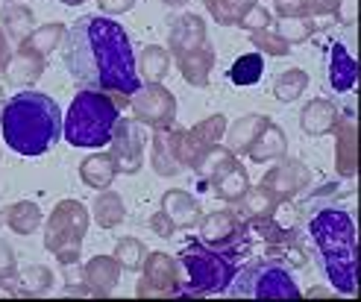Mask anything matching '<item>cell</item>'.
<instances>
[{
  "instance_id": "6da1fadb",
  "label": "cell",
  "mask_w": 361,
  "mask_h": 302,
  "mask_svg": "<svg viewBox=\"0 0 361 302\" xmlns=\"http://www.w3.org/2000/svg\"><path fill=\"white\" fill-rule=\"evenodd\" d=\"M65 68L82 88L106 92L126 106L141 88L133 42L109 15H82L65 32Z\"/></svg>"
},
{
  "instance_id": "7a4b0ae2",
  "label": "cell",
  "mask_w": 361,
  "mask_h": 302,
  "mask_svg": "<svg viewBox=\"0 0 361 302\" xmlns=\"http://www.w3.org/2000/svg\"><path fill=\"white\" fill-rule=\"evenodd\" d=\"M305 235H309L320 270L329 279L335 294L353 296L358 291V238L353 215L341 206H312L309 220H305Z\"/></svg>"
},
{
  "instance_id": "3957f363",
  "label": "cell",
  "mask_w": 361,
  "mask_h": 302,
  "mask_svg": "<svg viewBox=\"0 0 361 302\" xmlns=\"http://www.w3.org/2000/svg\"><path fill=\"white\" fill-rule=\"evenodd\" d=\"M4 141L18 156H44L62 138V112L42 92L12 94L0 109Z\"/></svg>"
},
{
  "instance_id": "277c9868",
  "label": "cell",
  "mask_w": 361,
  "mask_h": 302,
  "mask_svg": "<svg viewBox=\"0 0 361 302\" xmlns=\"http://www.w3.org/2000/svg\"><path fill=\"white\" fill-rule=\"evenodd\" d=\"M244 256L247 253H238V250H218V246H209L200 238L188 241L176 256V264H179L176 296L224 294L229 288V282L235 279Z\"/></svg>"
},
{
  "instance_id": "5b68a950",
  "label": "cell",
  "mask_w": 361,
  "mask_h": 302,
  "mask_svg": "<svg viewBox=\"0 0 361 302\" xmlns=\"http://www.w3.org/2000/svg\"><path fill=\"white\" fill-rule=\"evenodd\" d=\"M121 120V106L112 94L82 88L62 118V135L71 147H103L112 141Z\"/></svg>"
},
{
  "instance_id": "8992f818",
  "label": "cell",
  "mask_w": 361,
  "mask_h": 302,
  "mask_svg": "<svg viewBox=\"0 0 361 302\" xmlns=\"http://www.w3.org/2000/svg\"><path fill=\"white\" fill-rule=\"evenodd\" d=\"M232 296H252V299H297L300 288L291 276V268L279 258H256L247 268H238L235 279L226 288Z\"/></svg>"
},
{
  "instance_id": "52a82bcc",
  "label": "cell",
  "mask_w": 361,
  "mask_h": 302,
  "mask_svg": "<svg viewBox=\"0 0 361 302\" xmlns=\"http://www.w3.org/2000/svg\"><path fill=\"white\" fill-rule=\"evenodd\" d=\"M88 232V208L80 200H62L44 223V246L56 256L62 268L80 264L82 238Z\"/></svg>"
},
{
  "instance_id": "ba28073f",
  "label": "cell",
  "mask_w": 361,
  "mask_h": 302,
  "mask_svg": "<svg viewBox=\"0 0 361 302\" xmlns=\"http://www.w3.org/2000/svg\"><path fill=\"white\" fill-rule=\"evenodd\" d=\"M200 241L209 246H218V250L250 253L252 235L247 229V220L235 215V208H221V211H209L200 220Z\"/></svg>"
},
{
  "instance_id": "9c48e42d",
  "label": "cell",
  "mask_w": 361,
  "mask_h": 302,
  "mask_svg": "<svg viewBox=\"0 0 361 302\" xmlns=\"http://www.w3.org/2000/svg\"><path fill=\"white\" fill-rule=\"evenodd\" d=\"M130 106H133V118L141 127H153V130L173 127L176 97L161 82H144L130 97Z\"/></svg>"
},
{
  "instance_id": "30bf717a",
  "label": "cell",
  "mask_w": 361,
  "mask_h": 302,
  "mask_svg": "<svg viewBox=\"0 0 361 302\" xmlns=\"http://www.w3.org/2000/svg\"><path fill=\"white\" fill-rule=\"evenodd\" d=\"M224 132H226V115H209L200 123H194L191 130H183L176 141L179 168L194 170V165L203 158V153H209L214 144H221Z\"/></svg>"
},
{
  "instance_id": "8fae6325",
  "label": "cell",
  "mask_w": 361,
  "mask_h": 302,
  "mask_svg": "<svg viewBox=\"0 0 361 302\" xmlns=\"http://www.w3.org/2000/svg\"><path fill=\"white\" fill-rule=\"evenodd\" d=\"M109 156L115 158L118 173L133 176L144 165V132L135 118H121L109 141Z\"/></svg>"
},
{
  "instance_id": "7c38bea8",
  "label": "cell",
  "mask_w": 361,
  "mask_h": 302,
  "mask_svg": "<svg viewBox=\"0 0 361 302\" xmlns=\"http://www.w3.org/2000/svg\"><path fill=\"white\" fill-rule=\"evenodd\" d=\"M144 276L138 282V296H176L179 288V264L168 253H147L144 258Z\"/></svg>"
},
{
  "instance_id": "4fadbf2b",
  "label": "cell",
  "mask_w": 361,
  "mask_h": 302,
  "mask_svg": "<svg viewBox=\"0 0 361 302\" xmlns=\"http://www.w3.org/2000/svg\"><path fill=\"white\" fill-rule=\"evenodd\" d=\"M312 185V170L300 158H285L274 165L264 176H262V188H267L276 200H294L297 194H302Z\"/></svg>"
},
{
  "instance_id": "5bb4252c",
  "label": "cell",
  "mask_w": 361,
  "mask_h": 302,
  "mask_svg": "<svg viewBox=\"0 0 361 302\" xmlns=\"http://www.w3.org/2000/svg\"><path fill=\"white\" fill-rule=\"evenodd\" d=\"M50 288H53V270L44 268V264H30V268L0 279V291L6 296H42Z\"/></svg>"
},
{
  "instance_id": "9a60e30c",
  "label": "cell",
  "mask_w": 361,
  "mask_h": 302,
  "mask_svg": "<svg viewBox=\"0 0 361 302\" xmlns=\"http://www.w3.org/2000/svg\"><path fill=\"white\" fill-rule=\"evenodd\" d=\"M332 132H335V168L341 176L353 180L355 176V112L353 109L338 112Z\"/></svg>"
},
{
  "instance_id": "2e32d148",
  "label": "cell",
  "mask_w": 361,
  "mask_h": 302,
  "mask_svg": "<svg viewBox=\"0 0 361 302\" xmlns=\"http://www.w3.org/2000/svg\"><path fill=\"white\" fill-rule=\"evenodd\" d=\"M168 24H171V30H168V47H171L173 56H176V53H183V50L200 47L203 42H209L206 21L200 15H194V12L176 15V18H171Z\"/></svg>"
},
{
  "instance_id": "e0dca14e",
  "label": "cell",
  "mask_w": 361,
  "mask_h": 302,
  "mask_svg": "<svg viewBox=\"0 0 361 302\" xmlns=\"http://www.w3.org/2000/svg\"><path fill=\"white\" fill-rule=\"evenodd\" d=\"M176 68L183 80L194 88H206L209 85V74L214 68V47L209 42H203L200 47H191V50H183L176 53Z\"/></svg>"
},
{
  "instance_id": "ac0fdd59",
  "label": "cell",
  "mask_w": 361,
  "mask_h": 302,
  "mask_svg": "<svg viewBox=\"0 0 361 302\" xmlns=\"http://www.w3.org/2000/svg\"><path fill=\"white\" fill-rule=\"evenodd\" d=\"M326 80H329V88H332V92H338V94H347V92H353V88H355L358 65H355V56L341 42L329 44Z\"/></svg>"
},
{
  "instance_id": "d6986e66",
  "label": "cell",
  "mask_w": 361,
  "mask_h": 302,
  "mask_svg": "<svg viewBox=\"0 0 361 302\" xmlns=\"http://www.w3.org/2000/svg\"><path fill=\"white\" fill-rule=\"evenodd\" d=\"M44 68H47V62H44L42 53H35L27 42H21L18 50H12V59H9L4 74L12 85H32L35 80H42Z\"/></svg>"
},
{
  "instance_id": "ffe728a7",
  "label": "cell",
  "mask_w": 361,
  "mask_h": 302,
  "mask_svg": "<svg viewBox=\"0 0 361 302\" xmlns=\"http://www.w3.org/2000/svg\"><path fill=\"white\" fill-rule=\"evenodd\" d=\"M176 127H161L153 130V147H150V165L156 170V176H176L179 170V158H176V141H179Z\"/></svg>"
},
{
  "instance_id": "44dd1931",
  "label": "cell",
  "mask_w": 361,
  "mask_h": 302,
  "mask_svg": "<svg viewBox=\"0 0 361 302\" xmlns=\"http://www.w3.org/2000/svg\"><path fill=\"white\" fill-rule=\"evenodd\" d=\"M82 282L94 291V296H109L121 282V264L115 256H94L82 264Z\"/></svg>"
},
{
  "instance_id": "7402d4cb",
  "label": "cell",
  "mask_w": 361,
  "mask_h": 302,
  "mask_svg": "<svg viewBox=\"0 0 361 302\" xmlns=\"http://www.w3.org/2000/svg\"><path fill=\"white\" fill-rule=\"evenodd\" d=\"M161 211L173 220L176 229H191L200 223V203H197L188 191H179V188H171L165 191V197H161Z\"/></svg>"
},
{
  "instance_id": "603a6c76",
  "label": "cell",
  "mask_w": 361,
  "mask_h": 302,
  "mask_svg": "<svg viewBox=\"0 0 361 302\" xmlns=\"http://www.w3.org/2000/svg\"><path fill=\"white\" fill-rule=\"evenodd\" d=\"M238 162V156L232 153L229 147L224 144H214L209 153H203V158L194 165V173H197V191H206L218 176H224L232 165Z\"/></svg>"
},
{
  "instance_id": "cb8c5ba5",
  "label": "cell",
  "mask_w": 361,
  "mask_h": 302,
  "mask_svg": "<svg viewBox=\"0 0 361 302\" xmlns=\"http://www.w3.org/2000/svg\"><path fill=\"white\" fill-rule=\"evenodd\" d=\"M270 123V118L267 115H259V112H250V115H244V118H238L235 123L229 127V132H224L226 135V147L235 153V156H244L247 150H250V144L259 138V132Z\"/></svg>"
},
{
  "instance_id": "d4e9b609",
  "label": "cell",
  "mask_w": 361,
  "mask_h": 302,
  "mask_svg": "<svg viewBox=\"0 0 361 302\" xmlns=\"http://www.w3.org/2000/svg\"><path fill=\"white\" fill-rule=\"evenodd\" d=\"M288 153V138H285V130L276 127V123H267V127L259 132V138L250 144L247 156L252 158L256 165H264V162H276Z\"/></svg>"
},
{
  "instance_id": "484cf974",
  "label": "cell",
  "mask_w": 361,
  "mask_h": 302,
  "mask_svg": "<svg viewBox=\"0 0 361 302\" xmlns=\"http://www.w3.org/2000/svg\"><path fill=\"white\" fill-rule=\"evenodd\" d=\"M335 120H338V106L323 97L305 103L300 112V127L305 135H326V132H332Z\"/></svg>"
},
{
  "instance_id": "4316f807",
  "label": "cell",
  "mask_w": 361,
  "mask_h": 302,
  "mask_svg": "<svg viewBox=\"0 0 361 302\" xmlns=\"http://www.w3.org/2000/svg\"><path fill=\"white\" fill-rule=\"evenodd\" d=\"M118 176V168H115V158L109 153H94L88 156L85 162L80 165V180L88 185V188H97V191H106Z\"/></svg>"
},
{
  "instance_id": "83f0119b",
  "label": "cell",
  "mask_w": 361,
  "mask_h": 302,
  "mask_svg": "<svg viewBox=\"0 0 361 302\" xmlns=\"http://www.w3.org/2000/svg\"><path fill=\"white\" fill-rule=\"evenodd\" d=\"M0 27H4V32L9 35L12 42H27L30 32L35 30V15L30 6L24 4H6L4 9H0Z\"/></svg>"
},
{
  "instance_id": "f1b7e54d",
  "label": "cell",
  "mask_w": 361,
  "mask_h": 302,
  "mask_svg": "<svg viewBox=\"0 0 361 302\" xmlns=\"http://www.w3.org/2000/svg\"><path fill=\"white\" fill-rule=\"evenodd\" d=\"M276 197L270 194L267 188H247V194L235 203V215L241 220H259V218H267V215H274V208H276Z\"/></svg>"
},
{
  "instance_id": "f546056e",
  "label": "cell",
  "mask_w": 361,
  "mask_h": 302,
  "mask_svg": "<svg viewBox=\"0 0 361 302\" xmlns=\"http://www.w3.org/2000/svg\"><path fill=\"white\" fill-rule=\"evenodd\" d=\"M135 65H138V77H144V82H161L171 70V50L159 44H147Z\"/></svg>"
},
{
  "instance_id": "4dcf8cb0",
  "label": "cell",
  "mask_w": 361,
  "mask_h": 302,
  "mask_svg": "<svg viewBox=\"0 0 361 302\" xmlns=\"http://www.w3.org/2000/svg\"><path fill=\"white\" fill-rule=\"evenodd\" d=\"M209 188H214V197H218V200H224V203H238L244 194H247V188H250V176H247V170L235 162L224 176H218V180H214Z\"/></svg>"
},
{
  "instance_id": "1f68e13d",
  "label": "cell",
  "mask_w": 361,
  "mask_h": 302,
  "mask_svg": "<svg viewBox=\"0 0 361 302\" xmlns=\"http://www.w3.org/2000/svg\"><path fill=\"white\" fill-rule=\"evenodd\" d=\"M92 211H94V220H97L100 229H115L126 218L123 200H121V194H115V191H100Z\"/></svg>"
},
{
  "instance_id": "d6a6232c",
  "label": "cell",
  "mask_w": 361,
  "mask_h": 302,
  "mask_svg": "<svg viewBox=\"0 0 361 302\" xmlns=\"http://www.w3.org/2000/svg\"><path fill=\"white\" fill-rule=\"evenodd\" d=\"M6 223L15 235H32L35 229L42 226V208L30 203V200H21V203H12L6 208Z\"/></svg>"
},
{
  "instance_id": "836d02e7",
  "label": "cell",
  "mask_w": 361,
  "mask_h": 302,
  "mask_svg": "<svg viewBox=\"0 0 361 302\" xmlns=\"http://www.w3.org/2000/svg\"><path fill=\"white\" fill-rule=\"evenodd\" d=\"M203 4L221 27H238V21L259 4V0H203Z\"/></svg>"
},
{
  "instance_id": "e575fe53",
  "label": "cell",
  "mask_w": 361,
  "mask_h": 302,
  "mask_svg": "<svg viewBox=\"0 0 361 302\" xmlns=\"http://www.w3.org/2000/svg\"><path fill=\"white\" fill-rule=\"evenodd\" d=\"M262 74H264V59H262V53H244V56H238L235 65L229 68L226 77H229L232 85L247 88V85H256V82L262 80Z\"/></svg>"
},
{
  "instance_id": "d590c367",
  "label": "cell",
  "mask_w": 361,
  "mask_h": 302,
  "mask_svg": "<svg viewBox=\"0 0 361 302\" xmlns=\"http://www.w3.org/2000/svg\"><path fill=\"white\" fill-rule=\"evenodd\" d=\"M305 88H309V74H305L302 68H288L274 82V97L279 103H294Z\"/></svg>"
},
{
  "instance_id": "8d00e7d4",
  "label": "cell",
  "mask_w": 361,
  "mask_h": 302,
  "mask_svg": "<svg viewBox=\"0 0 361 302\" xmlns=\"http://www.w3.org/2000/svg\"><path fill=\"white\" fill-rule=\"evenodd\" d=\"M65 24H59V21H53V24H42V27H35L32 32H30V39H27V44L35 50V53H42V56L47 59V53H53L62 42H65Z\"/></svg>"
},
{
  "instance_id": "74e56055",
  "label": "cell",
  "mask_w": 361,
  "mask_h": 302,
  "mask_svg": "<svg viewBox=\"0 0 361 302\" xmlns=\"http://www.w3.org/2000/svg\"><path fill=\"white\" fill-rule=\"evenodd\" d=\"M274 30L282 35L288 44H300V42L312 39L317 24H314V18H309V15H302V18H279V24Z\"/></svg>"
},
{
  "instance_id": "f35d334b",
  "label": "cell",
  "mask_w": 361,
  "mask_h": 302,
  "mask_svg": "<svg viewBox=\"0 0 361 302\" xmlns=\"http://www.w3.org/2000/svg\"><path fill=\"white\" fill-rule=\"evenodd\" d=\"M144 258H147V246H144L138 238H121L115 246V261L121 264V270H141L144 268Z\"/></svg>"
},
{
  "instance_id": "ab89813d",
  "label": "cell",
  "mask_w": 361,
  "mask_h": 302,
  "mask_svg": "<svg viewBox=\"0 0 361 302\" xmlns=\"http://www.w3.org/2000/svg\"><path fill=\"white\" fill-rule=\"evenodd\" d=\"M250 44L259 47L262 53H267V56H288V53H291V44H288L274 27L252 30L250 32Z\"/></svg>"
},
{
  "instance_id": "60d3db41",
  "label": "cell",
  "mask_w": 361,
  "mask_h": 302,
  "mask_svg": "<svg viewBox=\"0 0 361 302\" xmlns=\"http://www.w3.org/2000/svg\"><path fill=\"white\" fill-rule=\"evenodd\" d=\"M270 24H274V15H270L264 6H252L244 18H241V21H238V27L241 30H247V32H252V30H262V27H270Z\"/></svg>"
},
{
  "instance_id": "b9f144b4",
  "label": "cell",
  "mask_w": 361,
  "mask_h": 302,
  "mask_svg": "<svg viewBox=\"0 0 361 302\" xmlns=\"http://www.w3.org/2000/svg\"><path fill=\"white\" fill-rule=\"evenodd\" d=\"M332 15H335V21L341 27H353L355 24V15H358V0H338Z\"/></svg>"
},
{
  "instance_id": "7bdbcfd3",
  "label": "cell",
  "mask_w": 361,
  "mask_h": 302,
  "mask_svg": "<svg viewBox=\"0 0 361 302\" xmlns=\"http://www.w3.org/2000/svg\"><path fill=\"white\" fill-rule=\"evenodd\" d=\"M274 9L279 18H302L305 15V0H274Z\"/></svg>"
},
{
  "instance_id": "ee69618b",
  "label": "cell",
  "mask_w": 361,
  "mask_h": 302,
  "mask_svg": "<svg viewBox=\"0 0 361 302\" xmlns=\"http://www.w3.org/2000/svg\"><path fill=\"white\" fill-rule=\"evenodd\" d=\"M150 229H153V232L159 235V238H173V232H176V226H173V220L165 215V211H156V215L150 218Z\"/></svg>"
},
{
  "instance_id": "f6af8a7d",
  "label": "cell",
  "mask_w": 361,
  "mask_h": 302,
  "mask_svg": "<svg viewBox=\"0 0 361 302\" xmlns=\"http://www.w3.org/2000/svg\"><path fill=\"white\" fill-rule=\"evenodd\" d=\"M18 270V261H15V250L0 238V279H6Z\"/></svg>"
},
{
  "instance_id": "bcb514c9",
  "label": "cell",
  "mask_w": 361,
  "mask_h": 302,
  "mask_svg": "<svg viewBox=\"0 0 361 302\" xmlns=\"http://www.w3.org/2000/svg\"><path fill=\"white\" fill-rule=\"evenodd\" d=\"M338 0H305V15L309 18H323V15H332Z\"/></svg>"
},
{
  "instance_id": "7dc6e473",
  "label": "cell",
  "mask_w": 361,
  "mask_h": 302,
  "mask_svg": "<svg viewBox=\"0 0 361 302\" xmlns=\"http://www.w3.org/2000/svg\"><path fill=\"white\" fill-rule=\"evenodd\" d=\"M100 4V9H103V15H123V12H130L133 6H135V0H97Z\"/></svg>"
},
{
  "instance_id": "c3c4849f",
  "label": "cell",
  "mask_w": 361,
  "mask_h": 302,
  "mask_svg": "<svg viewBox=\"0 0 361 302\" xmlns=\"http://www.w3.org/2000/svg\"><path fill=\"white\" fill-rule=\"evenodd\" d=\"M9 59H12V47H9V35L4 32V27H0V74L6 70V65H9Z\"/></svg>"
},
{
  "instance_id": "681fc988",
  "label": "cell",
  "mask_w": 361,
  "mask_h": 302,
  "mask_svg": "<svg viewBox=\"0 0 361 302\" xmlns=\"http://www.w3.org/2000/svg\"><path fill=\"white\" fill-rule=\"evenodd\" d=\"M161 4H165V6H185L188 0H161Z\"/></svg>"
},
{
  "instance_id": "f907efd6",
  "label": "cell",
  "mask_w": 361,
  "mask_h": 302,
  "mask_svg": "<svg viewBox=\"0 0 361 302\" xmlns=\"http://www.w3.org/2000/svg\"><path fill=\"white\" fill-rule=\"evenodd\" d=\"M309 296H329V291H323V288H312Z\"/></svg>"
},
{
  "instance_id": "816d5d0a",
  "label": "cell",
  "mask_w": 361,
  "mask_h": 302,
  "mask_svg": "<svg viewBox=\"0 0 361 302\" xmlns=\"http://www.w3.org/2000/svg\"><path fill=\"white\" fill-rule=\"evenodd\" d=\"M59 4H65V6H80V4H85V0H59Z\"/></svg>"
},
{
  "instance_id": "f5cc1de1",
  "label": "cell",
  "mask_w": 361,
  "mask_h": 302,
  "mask_svg": "<svg viewBox=\"0 0 361 302\" xmlns=\"http://www.w3.org/2000/svg\"><path fill=\"white\" fill-rule=\"evenodd\" d=\"M4 223H6V208H4V211H0V226H4Z\"/></svg>"
},
{
  "instance_id": "db71d44e",
  "label": "cell",
  "mask_w": 361,
  "mask_h": 302,
  "mask_svg": "<svg viewBox=\"0 0 361 302\" xmlns=\"http://www.w3.org/2000/svg\"><path fill=\"white\" fill-rule=\"evenodd\" d=\"M0 109H4V92H0Z\"/></svg>"
},
{
  "instance_id": "11a10c76",
  "label": "cell",
  "mask_w": 361,
  "mask_h": 302,
  "mask_svg": "<svg viewBox=\"0 0 361 302\" xmlns=\"http://www.w3.org/2000/svg\"><path fill=\"white\" fill-rule=\"evenodd\" d=\"M12 4H15V0H12Z\"/></svg>"
}]
</instances>
